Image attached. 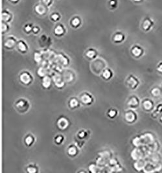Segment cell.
Instances as JSON below:
<instances>
[{
    "mask_svg": "<svg viewBox=\"0 0 162 173\" xmlns=\"http://www.w3.org/2000/svg\"><path fill=\"white\" fill-rule=\"evenodd\" d=\"M10 1H11L12 2H14V3H16V2H18V0H10Z\"/></svg>",
    "mask_w": 162,
    "mask_h": 173,
    "instance_id": "cell-45",
    "label": "cell"
},
{
    "mask_svg": "<svg viewBox=\"0 0 162 173\" xmlns=\"http://www.w3.org/2000/svg\"><path fill=\"white\" fill-rule=\"evenodd\" d=\"M124 119L128 123H134L137 120V114L133 110H128L124 113Z\"/></svg>",
    "mask_w": 162,
    "mask_h": 173,
    "instance_id": "cell-6",
    "label": "cell"
},
{
    "mask_svg": "<svg viewBox=\"0 0 162 173\" xmlns=\"http://www.w3.org/2000/svg\"><path fill=\"white\" fill-rule=\"evenodd\" d=\"M64 140H65V138L63 135L58 134L55 137V139H54V141H55V143L57 145H61L63 144Z\"/></svg>",
    "mask_w": 162,
    "mask_h": 173,
    "instance_id": "cell-28",
    "label": "cell"
},
{
    "mask_svg": "<svg viewBox=\"0 0 162 173\" xmlns=\"http://www.w3.org/2000/svg\"><path fill=\"white\" fill-rule=\"evenodd\" d=\"M109 164L111 165V166H115L116 165L118 164V162H117V160L116 159H114V158H112V159H110V161H109Z\"/></svg>",
    "mask_w": 162,
    "mask_h": 173,
    "instance_id": "cell-39",
    "label": "cell"
},
{
    "mask_svg": "<svg viewBox=\"0 0 162 173\" xmlns=\"http://www.w3.org/2000/svg\"><path fill=\"white\" fill-rule=\"evenodd\" d=\"M106 114L109 118L110 119H114L116 118L118 115V110L114 108H111L108 110Z\"/></svg>",
    "mask_w": 162,
    "mask_h": 173,
    "instance_id": "cell-23",
    "label": "cell"
},
{
    "mask_svg": "<svg viewBox=\"0 0 162 173\" xmlns=\"http://www.w3.org/2000/svg\"><path fill=\"white\" fill-rule=\"evenodd\" d=\"M81 20L79 18L76 17V18H73V20H71V25L73 27L77 28V27H78L81 25Z\"/></svg>",
    "mask_w": 162,
    "mask_h": 173,
    "instance_id": "cell-30",
    "label": "cell"
},
{
    "mask_svg": "<svg viewBox=\"0 0 162 173\" xmlns=\"http://www.w3.org/2000/svg\"><path fill=\"white\" fill-rule=\"evenodd\" d=\"M65 33V29L62 25H58L56 27L54 31V33L57 37H62Z\"/></svg>",
    "mask_w": 162,
    "mask_h": 173,
    "instance_id": "cell-20",
    "label": "cell"
},
{
    "mask_svg": "<svg viewBox=\"0 0 162 173\" xmlns=\"http://www.w3.org/2000/svg\"><path fill=\"white\" fill-rule=\"evenodd\" d=\"M33 27H32V26L31 25H27V26H26L25 28H24V30H25V31L27 33H29L30 32L33 31Z\"/></svg>",
    "mask_w": 162,
    "mask_h": 173,
    "instance_id": "cell-37",
    "label": "cell"
},
{
    "mask_svg": "<svg viewBox=\"0 0 162 173\" xmlns=\"http://www.w3.org/2000/svg\"><path fill=\"white\" fill-rule=\"evenodd\" d=\"M9 30V26L5 23H3L2 25V31L3 33L7 32Z\"/></svg>",
    "mask_w": 162,
    "mask_h": 173,
    "instance_id": "cell-36",
    "label": "cell"
},
{
    "mask_svg": "<svg viewBox=\"0 0 162 173\" xmlns=\"http://www.w3.org/2000/svg\"><path fill=\"white\" fill-rule=\"evenodd\" d=\"M16 44V39L14 37H9L5 41L4 46L7 49H12L14 48Z\"/></svg>",
    "mask_w": 162,
    "mask_h": 173,
    "instance_id": "cell-11",
    "label": "cell"
},
{
    "mask_svg": "<svg viewBox=\"0 0 162 173\" xmlns=\"http://www.w3.org/2000/svg\"><path fill=\"white\" fill-rule=\"evenodd\" d=\"M133 1L136 3H141L144 2V0H133Z\"/></svg>",
    "mask_w": 162,
    "mask_h": 173,
    "instance_id": "cell-43",
    "label": "cell"
},
{
    "mask_svg": "<svg viewBox=\"0 0 162 173\" xmlns=\"http://www.w3.org/2000/svg\"><path fill=\"white\" fill-rule=\"evenodd\" d=\"M81 101L75 97H72L69 101V107L71 109H76L81 106Z\"/></svg>",
    "mask_w": 162,
    "mask_h": 173,
    "instance_id": "cell-14",
    "label": "cell"
},
{
    "mask_svg": "<svg viewBox=\"0 0 162 173\" xmlns=\"http://www.w3.org/2000/svg\"><path fill=\"white\" fill-rule=\"evenodd\" d=\"M37 73H38V76L41 77H45V75H47V70L43 68V67H41L40 68L38 69V71H37Z\"/></svg>",
    "mask_w": 162,
    "mask_h": 173,
    "instance_id": "cell-33",
    "label": "cell"
},
{
    "mask_svg": "<svg viewBox=\"0 0 162 173\" xmlns=\"http://www.w3.org/2000/svg\"><path fill=\"white\" fill-rule=\"evenodd\" d=\"M154 21L151 18V17L147 16L143 19L141 24L142 29L145 32H148L154 27Z\"/></svg>",
    "mask_w": 162,
    "mask_h": 173,
    "instance_id": "cell-5",
    "label": "cell"
},
{
    "mask_svg": "<svg viewBox=\"0 0 162 173\" xmlns=\"http://www.w3.org/2000/svg\"><path fill=\"white\" fill-rule=\"evenodd\" d=\"M141 152L138 150L137 148L134 149V150L132 152V157L133 158L134 160H138L141 159Z\"/></svg>",
    "mask_w": 162,
    "mask_h": 173,
    "instance_id": "cell-26",
    "label": "cell"
},
{
    "mask_svg": "<svg viewBox=\"0 0 162 173\" xmlns=\"http://www.w3.org/2000/svg\"><path fill=\"white\" fill-rule=\"evenodd\" d=\"M126 83H127L128 87L130 89H132V90H135V89L138 88L140 82L139 79L134 75H130L127 77V81H126Z\"/></svg>",
    "mask_w": 162,
    "mask_h": 173,
    "instance_id": "cell-3",
    "label": "cell"
},
{
    "mask_svg": "<svg viewBox=\"0 0 162 173\" xmlns=\"http://www.w3.org/2000/svg\"><path fill=\"white\" fill-rule=\"evenodd\" d=\"M51 18L54 22H57L60 18H61V16H60L58 14L55 13V14H53L51 15Z\"/></svg>",
    "mask_w": 162,
    "mask_h": 173,
    "instance_id": "cell-35",
    "label": "cell"
},
{
    "mask_svg": "<svg viewBox=\"0 0 162 173\" xmlns=\"http://www.w3.org/2000/svg\"><path fill=\"white\" fill-rule=\"evenodd\" d=\"M17 47H18V49L20 51V52H21L22 53H23V54L26 53L29 49L28 45H27V44L25 42V41L23 40H20L19 41H18Z\"/></svg>",
    "mask_w": 162,
    "mask_h": 173,
    "instance_id": "cell-12",
    "label": "cell"
},
{
    "mask_svg": "<svg viewBox=\"0 0 162 173\" xmlns=\"http://www.w3.org/2000/svg\"><path fill=\"white\" fill-rule=\"evenodd\" d=\"M85 56L88 59L90 60V61H92V60H94L96 58L97 56V52L96 50H95L94 49H89L88 50L86 51V52L85 53Z\"/></svg>",
    "mask_w": 162,
    "mask_h": 173,
    "instance_id": "cell-17",
    "label": "cell"
},
{
    "mask_svg": "<svg viewBox=\"0 0 162 173\" xmlns=\"http://www.w3.org/2000/svg\"><path fill=\"white\" fill-rule=\"evenodd\" d=\"M27 171L30 173H37L38 172V167L35 164H30L27 166Z\"/></svg>",
    "mask_w": 162,
    "mask_h": 173,
    "instance_id": "cell-27",
    "label": "cell"
},
{
    "mask_svg": "<svg viewBox=\"0 0 162 173\" xmlns=\"http://www.w3.org/2000/svg\"><path fill=\"white\" fill-rule=\"evenodd\" d=\"M78 154H79V150H78L77 145H71L68 147V154L69 155V156L71 158H74Z\"/></svg>",
    "mask_w": 162,
    "mask_h": 173,
    "instance_id": "cell-13",
    "label": "cell"
},
{
    "mask_svg": "<svg viewBox=\"0 0 162 173\" xmlns=\"http://www.w3.org/2000/svg\"><path fill=\"white\" fill-rule=\"evenodd\" d=\"M11 15L9 13L4 11L2 13V20L5 22H9L11 20Z\"/></svg>",
    "mask_w": 162,
    "mask_h": 173,
    "instance_id": "cell-31",
    "label": "cell"
},
{
    "mask_svg": "<svg viewBox=\"0 0 162 173\" xmlns=\"http://www.w3.org/2000/svg\"><path fill=\"white\" fill-rule=\"evenodd\" d=\"M142 108L147 112H152L154 109V101L150 99H145L142 101Z\"/></svg>",
    "mask_w": 162,
    "mask_h": 173,
    "instance_id": "cell-7",
    "label": "cell"
},
{
    "mask_svg": "<svg viewBox=\"0 0 162 173\" xmlns=\"http://www.w3.org/2000/svg\"><path fill=\"white\" fill-rule=\"evenodd\" d=\"M117 4V2L116 0H112V1L110 2V5L112 6V7H113V6H116Z\"/></svg>",
    "mask_w": 162,
    "mask_h": 173,
    "instance_id": "cell-42",
    "label": "cell"
},
{
    "mask_svg": "<svg viewBox=\"0 0 162 173\" xmlns=\"http://www.w3.org/2000/svg\"><path fill=\"white\" fill-rule=\"evenodd\" d=\"M41 85H42L43 88L45 89L49 88L51 86V77L48 76L47 75L44 77L42 78V81H41Z\"/></svg>",
    "mask_w": 162,
    "mask_h": 173,
    "instance_id": "cell-19",
    "label": "cell"
},
{
    "mask_svg": "<svg viewBox=\"0 0 162 173\" xmlns=\"http://www.w3.org/2000/svg\"><path fill=\"white\" fill-rule=\"evenodd\" d=\"M77 136V138H79V140H85L88 136V132L87 130H80L79 132H78Z\"/></svg>",
    "mask_w": 162,
    "mask_h": 173,
    "instance_id": "cell-25",
    "label": "cell"
},
{
    "mask_svg": "<svg viewBox=\"0 0 162 173\" xmlns=\"http://www.w3.org/2000/svg\"><path fill=\"white\" fill-rule=\"evenodd\" d=\"M53 80L54 81V83L55 84V86L58 88H62L64 86V82L60 75H55V76H53Z\"/></svg>",
    "mask_w": 162,
    "mask_h": 173,
    "instance_id": "cell-16",
    "label": "cell"
},
{
    "mask_svg": "<svg viewBox=\"0 0 162 173\" xmlns=\"http://www.w3.org/2000/svg\"><path fill=\"white\" fill-rule=\"evenodd\" d=\"M69 125V121L68 119L65 117L62 116L59 117L57 121V127L59 130H64L66 129Z\"/></svg>",
    "mask_w": 162,
    "mask_h": 173,
    "instance_id": "cell-8",
    "label": "cell"
},
{
    "mask_svg": "<svg viewBox=\"0 0 162 173\" xmlns=\"http://www.w3.org/2000/svg\"><path fill=\"white\" fill-rule=\"evenodd\" d=\"M156 70L158 72V73L162 75V61L158 63L157 67H156Z\"/></svg>",
    "mask_w": 162,
    "mask_h": 173,
    "instance_id": "cell-38",
    "label": "cell"
},
{
    "mask_svg": "<svg viewBox=\"0 0 162 173\" xmlns=\"http://www.w3.org/2000/svg\"><path fill=\"white\" fill-rule=\"evenodd\" d=\"M35 10H36V11H37V13L38 14H40V15L44 14L45 13V11H46L45 8L44 7L43 5H37V7H36V8H35Z\"/></svg>",
    "mask_w": 162,
    "mask_h": 173,
    "instance_id": "cell-29",
    "label": "cell"
},
{
    "mask_svg": "<svg viewBox=\"0 0 162 173\" xmlns=\"http://www.w3.org/2000/svg\"><path fill=\"white\" fill-rule=\"evenodd\" d=\"M124 38L125 37L123 33H117L115 34L114 37H113V41H114L116 43H121L124 41Z\"/></svg>",
    "mask_w": 162,
    "mask_h": 173,
    "instance_id": "cell-22",
    "label": "cell"
},
{
    "mask_svg": "<svg viewBox=\"0 0 162 173\" xmlns=\"http://www.w3.org/2000/svg\"><path fill=\"white\" fill-rule=\"evenodd\" d=\"M151 95H152L153 97H158L159 96H160V95H161L162 92H161V89L160 88L156 86V87L153 88L151 89Z\"/></svg>",
    "mask_w": 162,
    "mask_h": 173,
    "instance_id": "cell-24",
    "label": "cell"
},
{
    "mask_svg": "<svg viewBox=\"0 0 162 173\" xmlns=\"http://www.w3.org/2000/svg\"><path fill=\"white\" fill-rule=\"evenodd\" d=\"M15 108L18 112L23 114L27 112L30 108V103L27 99H20L15 103Z\"/></svg>",
    "mask_w": 162,
    "mask_h": 173,
    "instance_id": "cell-1",
    "label": "cell"
},
{
    "mask_svg": "<svg viewBox=\"0 0 162 173\" xmlns=\"http://www.w3.org/2000/svg\"><path fill=\"white\" fill-rule=\"evenodd\" d=\"M40 31V28L38 27H34L33 29V32L34 33V34H37Z\"/></svg>",
    "mask_w": 162,
    "mask_h": 173,
    "instance_id": "cell-40",
    "label": "cell"
},
{
    "mask_svg": "<svg viewBox=\"0 0 162 173\" xmlns=\"http://www.w3.org/2000/svg\"><path fill=\"white\" fill-rule=\"evenodd\" d=\"M34 141H35L34 136H33L32 134H27L25 137V138H24V143H25L26 145L28 147H31L34 144Z\"/></svg>",
    "mask_w": 162,
    "mask_h": 173,
    "instance_id": "cell-18",
    "label": "cell"
},
{
    "mask_svg": "<svg viewBox=\"0 0 162 173\" xmlns=\"http://www.w3.org/2000/svg\"><path fill=\"white\" fill-rule=\"evenodd\" d=\"M80 101L82 104L86 106H89L94 102V98L92 95L88 92H84L80 95Z\"/></svg>",
    "mask_w": 162,
    "mask_h": 173,
    "instance_id": "cell-4",
    "label": "cell"
},
{
    "mask_svg": "<svg viewBox=\"0 0 162 173\" xmlns=\"http://www.w3.org/2000/svg\"><path fill=\"white\" fill-rule=\"evenodd\" d=\"M34 59L36 62L40 64L41 61V55L39 52H35L34 54Z\"/></svg>",
    "mask_w": 162,
    "mask_h": 173,
    "instance_id": "cell-34",
    "label": "cell"
},
{
    "mask_svg": "<svg viewBox=\"0 0 162 173\" xmlns=\"http://www.w3.org/2000/svg\"><path fill=\"white\" fill-rule=\"evenodd\" d=\"M162 114V104L158 105L153 111L152 114V117L154 118H156L158 116H160Z\"/></svg>",
    "mask_w": 162,
    "mask_h": 173,
    "instance_id": "cell-21",
    "label": "cell"
},
{
    "mask_svg": "<svg viewBox=\"0 0 162 173\" xmlns=\"http://www.w3.org/2000/svg\"><path fill=\"white\" fill-rule=\"evenodd\" d=\"M131 53L136 58H140L144 54V49L138 45H134L131 49Z\"/></svg>",
    "mask_w": 162,
    "mask_h": 173,
    "instance_id": "cell-9",
    "label": "cell"
},
{
    "mask_svg": "<svg viewBox=\"0 0 162 173\" xmlns=\"http://www.w3.org/2000/svg\"><path fill=\"white\" fill-rule=\"evenodd\" d=\"M102 78L105 79V81H109L113 77V71L112 69L106 68L103 70L101 74Z\"/></svg>",
    "mask_w": 162,
    "mask_h": 173,
    "instance_id": "cell-15",
    "label": "cell"
},
{
    "mask_svg": "<svg viewBox=\"0 0 162 173\" xmlns=\"http://www.w3.org/2000/svg\"><path fill=\"white\" fill-rule=\"evenodd\" d=\"M51 2H52V0H43V3L47 6L50 5Z\"/></svg>",
    "mask_w": 162,
    "mask_h": 173,
    "instance_id": "cell-41",
    "label": "cell"
},
{
    "mask_svg": "<svg viewBox=\"0 0 162 173\" xmlns=\"http://www.w3.org/2000/svg\"><path fill=\"white\" fill-rule=\"evenodd\" d=\"M159 120H160V122L161 123H162V114L160 116V117H159Z\"/></svg>",
    "mask_w": 162,
    "mask_h": 173,
    "instance_id": "cell-44",
    "label": "cell"
},
{
    "mask_svg": "<svg viewBox=\"0 0 162 173\" xmlns=\"http://www.w3.org/2000/svg\"><path fill=\"white\" fill-rule=\"evenodd\" d=\"M19 79L23 85L29 86L33 82L34 78L31 73L27 71H24L20 74Z\"/></svg>",
    "mask_w": 162,
    "mask_h": 173,
    "instance_id": "cell-2",
    "label": "cell"
},
{
    "mask_svg": "<svg viewBox=\"0 0 162 173\" xmlns=\"http://www.w3.org/2000/svg\"><path fill=\"white\" fill-rule=\"evenodd\" d=\"M140 104V99L137 96H136V95H132V96H131L127 102V105L132 109L137 108V107L139 106Z\"/></svg>",
    "mask_w": 162,
    "mask_h": 173,
    "instance_id": "cell-10",
    "label": "cell"
},
{
    "mask_svg": "<svg viewBox=\"0 0 162 173\" xmlns=\"http://www.w3.org/2000/svg\"><path fill=\"white\" fill-rule=\"evenodd\" d=\"M98 165L97 164H95V163H91L90 165H89V170L92 172H99V168L98 167Z\"/></svg>",
    "mask_w": 162,
    "mask_h": 173,
    "instance_id": "cell-32",
    "label": "cell"
}]
</instances>
